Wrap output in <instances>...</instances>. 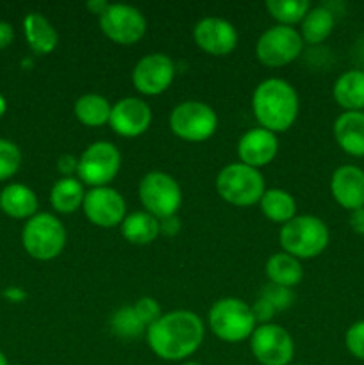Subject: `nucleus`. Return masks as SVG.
Segmentation results:
<instances>
[{"mask_svg": "<svg viewBox=\"0 0 364 365\" xmlns=\"http://www.w3.org/2000/svg\"><path fill=\"white\" fill-rule=\"evenodd\" d=\"M332 132L343 152L352 157H364V110L339 114Z\"/></svg>", "mask_w": 364, "mask_h": 365, "instance_id": "obj_19", "label": "nucleus"}, {"mask_svg": "<svg viewBox=\"0 0 364 365\" xmlns=\"http://www.w3.org/2000/svg\"><path fill=\"white\" fill-rule=\"evenodd\" d=\"M252 312H253V317H256V323L268 324L271 323V319L275 317L277 310H275V307L270 305L266 299L257 298V302L252 305Z\"/></svg>", "mask_w": 364, "mask_h": 365, "instance_id": "obj_35", "label": "nucleus"}, {"mask_svg": "<svg viewBox=\"0 0 364 365\" xmlns=\"http://www.w3.org/2000/svg\"><path fill=\"white\" fill-rule=\"evenodd\" d=\"M98 21L106 38L116 45H134L146 32L145 14L128 4H109Z\"/></svg>", "mask_w": 364, "mask_h": 365, "instance_id": "obj_12", "label": "nucleus"}, {"mask_svg": "<svg viewBox=\"0 0 364 365\" xmlns=\"http://www.w3.org/2000/svg\"><path fill=\"white\" fill-rule=\"evenodd\" d=\"M330 232L327 223L313 214H296L291 221L282 225L278 242L282 252L298 260L316 259L327 250Z\"/></svg>", "mask_w": 364, "mask_h": 365, "instance_id": "obj_3", "label": "nucleus"}, {"mask_svg": "<svg viewBox=\"0 0 364 365\" xmlns=\"http://www.w3.org/2000/svg\"><path fill=\"white\" fill-rule=\"evenodd\" d=\"M146 342L153 355L168 362H182L202 346L206 327L191 310H171L146 328Z\"/></svg>", "mask_w": 364, "mask_h": 365, "instance_id": "obj_1", "label": "nucleus"}, {"mask_svg": "<svg viewBox=\"0 0 364 365\" xmlns=\"http://www.w3.org/2000/svg\"><path fill=\"white\" fill-rule=\"evenodd\" d=\"M264 271H266V277L268 280H270V284L280 285V287L288 289H295L303 278L302 262L284 252L273 253V255L266 260Z\"/></svg>", "mask_w": 364, "mask_h": 365, "instance_id": "obj_24", "label": "nucleus"}, {"mask_svg": "<svg viewBox=\"0 0 364 365\" xmlns=\"http://www.w3.org/2000/svg\"><path fill=\"white\" fill-rule=\"evenodd\" d=\"M132 86L139 95L157 96L166 91L175 78V63L168 53H146L132 70Z\"/></svg>", "mask_w": 364, "mask_h": 365, "instance_id": "obj_13", "label": "nucleus"}, {"mask_svg": "<svg viewBox=\"0 0 364 365\" xmlns=\"http://www.w3.org/2000/svg\"><path fill=\"white\" fill-rule=\"evenodd\" d=\"M79 168V157L71 155V153H64L57 159V171H59L63 177H74L77 175Z\"/></svg>", "mask_w": 364, "mask_h": 365, "instance_id": "obj_36", "label": "nucleus"}, {"mask_svg": "<svg viewBox=\"0 0 364 365\" xmlns=\"http://www.w3.org/2000/svg\"><path fill=\"white\" fill-rule=\"evenodd\" d=\"M84 216L89 223L98 228L120 227L127 216V203L125 198L113 187H93L86 191L82 203Z\"/></svg>", "mask_w": 364, "mask_h": 365, "instance_id": "obj_14", "label": "nucleus"}, {"mask_svg": "<svg viewBox=\"0 0 364 365\" xmlns=\"http://www.w3.org/2000/svg\"><path fill=\"white\" fill-rule=\"evenodd\" d=\"M259 298L266 299L270 305L275 307V310H288L295 302V292L293 289L280 287L275 284H266L259 292Z\"/></svg>", "mask_w": 364, "mask_h": 365, "instance_id": "obj_32", "label": "nucleus"}, {"mask_svg": "<svg viewBox=\"0 0 364 365\" xmlns=\"http://www.w3.org/2000/svg\"><path fill=\"white\" fill-rule=\"evenodd\" d=\"M38 196L29 185L14 182L0 191V210L13 220H31L38 214Z\"/></svg>", "mask_w": 364, "mask_h": 365, "instance_id": "obj_20", "label": "nucleus"}, {"mask_svg": "<svg viewBox=\"0 0 364 365\" xmlns=\"http://www.w3.org/2000/svg\"><path fill=\"white\" fill-rule=\"evenodd\" d=\"M207 323L211 331L228 344L246 341L257 328L252 307L239 298L218 299L209 309Z\"/></svg>", "mask_w": 364, "mask_h": 365, "instance_id": "obj_6", "label": "nucleus"}, {"mask_svg": "<svg viewBox=\"0 0 364 365\" xmlns=\"http://www.w3.org/2000/svg\"><path fill=\"white\" fill-rule=\"evenodd\" d=\"M121 168V153L113 143H91L79 155L77 178L89 187H107Z\"/></svg>", "mask_w": 364, "mask_h": 365, "instance_id": "obj_9", "label": "nucleus"}, {"mask_svg": "<svg viewBox=\"0 0 364 365\" xmlns=\"http://www.w3.org/2000/svg\"><path fill=\"white\" fill-rule=\"evenodd\" d=\"M138 195L145 212L157 220L177 216L182 205L181 185L164 171H148L139 182Z\"/></svg>", "mask_w": 364, "mask_h": 365, "instance_id": "obj_7", "label": "nucleus"}, {"mask_svg": "<svg viewBox=\"0 0 364 365\" xmlns=\"http://www.w3.org/2000/svg\"><path fill=\"white\" fill-rule=\"evenodd\" d=\"M24 250L34 260L49 262L59 257L66 246V228L63 221L49 212H38L25 221L21 230Z\"/></svg>", "mask_w": 364, "mask_h": 365, "instance_id": "obj_5", "label": "nucleus"}, {"mask_svg": "<svg viewBox=\"0 0 364 365\" xmlns=\"http://www.w3.org/2000/svg\"><path fill=\"white\" fill-rule=\"evenodd\" d=\"M111 103L106 96L98 93H86L75 100L74 114L86 127H102L109 123Z\"/></svg>", "mask_w": 364, "mask_h": 365, "instance_id": "obj_27", "label": "nucleus"}, {"mask_svg": "<svg viewBox=\"0 0 364 365\" xmlns=\"http://www.w3.org/2000/svg\"><path fill=\"white\" fill-rule=\"evenodd\" d=\"M6 110H7V102L6 98H4V95H0V118L6 114Z\"/></svg>", "mask_w": 364, "mask_h": 365, "instance_id": "obj_42", "label": "nucleus"}, {"mask_svg": "<svg viewBox=\"0 0 364 365\" xmlns=\"http://www.w3.org/2000/svg\"><path fill=\"white\" fill-rule=\"evenodd\" d=\"M24 34L27 45L36 56H49L59 43V34L49 18L41 13H29L24 18Z\"/></svg>", "mask_w": 364, "mask_h": 365, "instance_id": "obj_21", "label": "nucleus"}, {"mask_svg": "<svg viewBox=\"0 0 364 365\" xmlns=\"http://www.w3.org/2000/svg\"><path fill=\"white\" fill-rule=\"evenodd\" d=\"M178 230H181V220L177 216H170V217H163L159 220V232L163 235H177Z\"/></svg>", "mask_w": 364, "mask_h": 365, "instance_id": "obj_37", "label": "nucleus"}, {"mask_svg": "<svg viewBox=\"0 0 364 365\" xmlns=\"http://www.w3.org/2000/svg\"><path fill=\"white\" fill-rule=\"evenodd\" d=\"M4 298L11 303H21L27 298V292H25L24 289L16 287V285H11V287H7L6 291H4Z\"/></svg>", "mask_w": 364, "mask_h": 365, "instance_id": "obj_40", "label": "nucleus"}, {"mask_svg": "<svg viewBox=\"0 0 364 365\" xmlns=\"http://www.w3.org/2000/svg\"><path fill=\"white\" fill-rule=\"evenodd\" d=\"M348 225L357 235H364V207L352 210L348 217Z\"/></svg>", "mask_w": 364, "mask_h": 365, "instance_id": "obj_38", "label": "nucleus"}, {"mask_svg": "<svg viewBox=\"0 0 364 365\" xmlns=\"http://www.w3.org/2000/svg\"><path fill=\"white\" fill-rule=\"evenodd\" d=\"M132 307H134L136 314H138L139 319L143 321V324H145L146 328H148L152 323H156V321L163 316V310H161L159 303H157L153 298H148V296L139 298Z\"/></svg>", "mask_w": 364, "mask_h": 365, "instance_id": "obj_34", "label": "nucleus"}, {"mask_svg": "<svg viewBox=\"0 0 364 365\" xmlns=\"http://www.w3.org/2000/svg\"><path fill=\"white\" fill-rule=\"evenodd\" d=\"M120 232L125 241L131 242V245H150L161 235L159 220L153 217L152 214L145 212V210H136V212L125 216V220L120 225Z\"/></svg>", "mask_w": 364, "mask_h": 365, "instance_id": "obj_23", "label": "nucleus"}, {"mask_svg": "<svg viewBox=\"0 0 364 365\" xmlns=\"http://www.w3.org/2000/svg\"><path fill=\"white\" fill-rule=\"evenodd\" d=\"M277 153H278L277 134L266 130V128H261V127L250 128V130H246L238 141L239 163L256 168V170L273 163Z\"/></svg>", "mask_w": 364, "mask_h": 365, "instance_id": "obj_18", "label": "nucleus"}, {"mask_svg": "<svg viewBox=\"0 0 364 365\" xmlns=\"http://www.w3.org/2000/svg\"><path fill=\"white\" fill-rule=\"evenodd\" d=\"M84 184L75 177H63L50 189V205L57 214H74L84 203Z\"/></svg>", "mask_w": 364, "mask_h": 365, "instance_id": "obj_25", "label": "nucleus"}, {"mask_svg": "<svg viewBox=\"0 0 364 365\" xmlns=\"http://www.w3.org/2000/svg\"><path fill=\"white\" fill-rule=\"evenodd\" d=\"M14 39V29L9 21L0 20V50L7 48Z\"/></svg>", "mask_w": 364, "mask_h": 365, "instance_id": "obj_39", "label": "nucleus"}, {"mask_svg": "<svg viewBox=\"0 0 364 365\" xmlns=\"http://www.w3.org/2000/svg\"><path fill=\"white\" fill-rule=\"evenodd\" d=\"M345 344L353 359L364 362V319L357 321V323H353L352 327L346 330Z\"/></svg>", "mask_w": 364, "mask_h": 365, "instance_id": "obj_33", "label": "nucleus"}, {"mask_svg": "<svg viewBox=\"0 0 364 365\" xmlns=\"http://www.w3.org/2000/svg\"><path fill=\"white\" fill-rule=\"evenodd\" d=\"M300 25H302L300 27V36H302L303 43H309V45L323 43L334 31V11L328 6L310 7L309 13L305 14V18H303Z\"/></svg>", "mask_w": 364, "mask_h": 365, "instance_id": "obj_26", "label": "nucleus"}, {"mask_svg": "<svg viewBox=\"0 0 364 365\" xmlns=\"http://www.w3.org/2000/svg\"><path fill=\"white\" fill-rule=\"evenodd\" d=\"M248 341L252 355L261 365H289L295 355L291 334L280 324H257Z\"/></svg>", "mask_w": 364, "mask_h": 365, "instance_id": "obj_11", "label": "nucleus"}, {"mask_svg": "<svg viewBox=\"0 0 364 365\" xmlns=\"http://www.w3.org/2000/svg\"><path fill=\"white\" fill-rule=\"evenodd\" d=\"M332 96L343 113L364 110V70L353 68L339 75L332 86Z\"/></svg>", "mask_w": 364, "mask_h": 365, "instance_id": "obj_22", "label": "nucleus"}, {"mask_svg": "<svg viewBox=\"0 0 364 365\" xmlns=\"http://www.w3.org/2000/svg\"><path fill=\"white\" fill-rule=\"evenodd\" d=\"M330 192L339 207L357 210L364 207V170L355 164L335 168L330 177Z\"/></svg>", "mask_w": 364, "mask_h": 365, "instance_id": "obj_17", "label": "nucleus"}, {"mask_svg": "<svg viewBox=\"0 0 364 365\" xmlns=\"http://www.w3.org/2000/svg\"><path fill=\"white\" fill-rule=\"evenodd\" d=\"M107 125L121 138H138L152 125V109L139 96H125L111 107Z\"/></svg>", "mask_w": 364, "mask_h": 365, "instance_id": "obj_16", "label": "nucleus"}, {"mask_svg": "<svg viewBox=\"0 0 364 365\" xmlns=\"http://www.w3.org/2000/svg\"><path fill=\"white\" fill-rule=\"evenodd\" d=\"M216 191L221 200L234 207H252L266 191L263 173L243 163H232L216 175Z\"/></svg>", "mask_w": 364, "mask_h": 365, "instance_id": "obj_4", "label": "nucleus"}, {"mask_svg": "<svg viewBox=\"0 0 364 365\" xmlns=\"http://www.w3.org/2000/svg\"><path fill=\"white\" fill-rule=\"evenodd\" d=\"M259 207L264 217L273 223L285 225L296 216V200L284 189H266Z\"/></svg>", "mask_w": 364, "mask_h": 365, "instance_id": "obj_28", "label": "nucleus"}, {"mask_svg": "<svg viewBox=\"0 0 364 365\" xmlns=\"http://www.w3.org/2000/svg\"><path fill=\"white\" fill-rule=\"evenodd\" d=\"M0 365H9V362H7V356L4 355L2 351H0Z\"/></svg>", "mask_w": 364, "mask_h": 365, "instance_id": "obj_43", "label": "nucleus"}, {"mask_svg": "<svg viewBox=\"0 0 364 365\" xmlns=\"http://www.w3.org/2000/svg\"><path fill=\"white\" fill-rule=\"evenodd\" d=\"M193 39L196 46L214 57H223L234 52L239 34L231 21L218 16H207L196 21L193 27Z\"/></svg>", "mask_w": 364, "mask_h": 365, "instance_id": "obj_15", "label": "nucleus"}, {"mask_svg": "<svg viewBox=\"0 0 364 365\" xmlns=\"http://www.w3.org/2000/svg\"><path fill=\"white\" fill-rule=\"evenodd\" d=\"M170 128L178 139L188 143H203L214 135L218 116L214 109L198 100H186L173 107L170 114Z\"/></svg>", "mask_w": 364, "mask_h": 365, "instance_id": "obj_8", "label": "nucleus"}, {"mask_svg": "<svg viewBox=\"0 0 364 365\" xmlns=\"http://www.w3.org/2000/svg\"><path fill=\"white\" fill-rule=\"evenodd\" d=\"M298 109V93L284 78L270 77L253 89L252 110L257 123L273 134L289 130L296 121Z\"/></svg>", "mask_w": 364, "mask_h": 365, "instance_id": "obj_2", "label": "nucleus"}, {"mask_svg": "<svg viewBox=\"0 0 364 365\" xmlns=\"http://www.w3.org/2000/svg\"><path fill=\"white\" fill-rule=\"evenodd\" d=\"M111 330L121 339H138L139 335L146 334V327L139 316L136 314L134 307H120L111 317Z\"/></svg>", "mask_w": 364, "mask_h": 365, "instance_id": "obj_30", "label": "nucleus"}, {"mask_svg": "<svg viewBox=\"0 0 364 365\" xmlns=\"http://www.w3.org/2000/svg\"><path fill=\"white\" fill-rule=\"evenodd\" d=\"M21 166V152L16 143L0 138V182L9 180Z\"/></svg>", "mask_w": 364, "mask_h": 365, "instance_id": "obj_31", "label": "nucleus"}, {"mask_svg": "<svg viewBox=\"0 0 364 365\" xmlns=\"http://www.w3.org/2000/svg\"><path fill=\"white\" fill-rule=\"evenodd\" d=\"M86 7H88L89 13L96 14V16L100 18L103 14V11L109 7V2H107V0H88Z\"/></svg>", "mask_w": 364, "mask_h": 365, "instance_id": "obj_41", "label": "nucleus"}, {"mask_svg": "<svg viewBox=\"0 0 364 365\" xmlns=\"http://www.w3.org/2000/svg\"><path fill=\"white\" fill-rule=\"evenodd\" d=\"M303 45L305 43L295 27L277 24L259 36L256 43V56L264 66L282 68L298 59Z\"/></svg>", "mask_w": 364, "mask_h": 365, "instance_id": "obj_10", "label": "nucleus"}, {"mask_svg": "<svg viewBox=\"0 0 364 365\" xmlns=\"http://www.w3.org/2000/svg\"><path fill=\"white\" fill-rule=\"evenodd\" d=\"M264 6L271 18L277 20L278 25H285V27L302 24L310 9L309 0H268Z\"/></svg>", "mask_w": 364, "mask_h": 365, "instance_id": "obj_29", "label": "nucleus"}, {"mask_svg": "<svg viewBox=\"0 0 364 365\" xmlns=\"http://www.w3.org/2000/svg\"><path fill=\"white\" fill-rule=\"evenodd\" d=\"M182 365H202V364H198V362H184Z\"/></svg>", "mask_w": 364, "mask_h": 365, "instance_id": "obj_44", "label": "nucleus"}]
</instances>
